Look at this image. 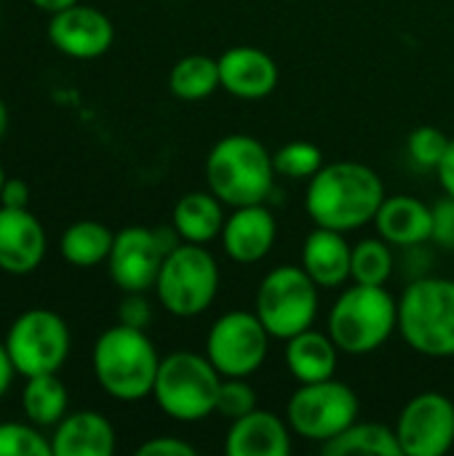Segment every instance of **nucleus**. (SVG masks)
Returning a JSON list of instances; mask_svg holds the SVG:
<instances>
[{"instance_id":"obj_1","label":"nucleus","mask_w":454,"mask_h":456,"mask_svg":"<svg viewBox=\"0 0 454 456\" xmlns=\"http://www.w3.org/2000/svg\"><path fill=\"white\" fill-rule=\"evenodd\" d=\"M383 200V179L375 168L356 160L324 163L321 171L308 179L305 190V211L313 224L340 232H353L375 222Z\"/></svg>"},{"instance_id":"obj_2","label":"nucleus","mask_w":454,"mask_h":456,"mask_svg":"<svg viewBox=\"0 0 454 456\" xmlns=\"http://www.w3.org/2000/svg\"><path fill=\"white\" fill-rule=\"evenodd\" d=\"M161 355L144 329L115 323L104 329L91 350V369L99 387L120 403H139L153 395Z\"/></svg>"},{"instance_id":"obj_3","label":"nucleus","mask_w":454,"mask_h":456,"mask_svg":"<svg viewBox=\"0 0 454 456\" xmlns=\"http://www.w3.org/2000/svg\"><path fill=\"white\" fill-rule=\"evenodd\" d=\"M276 176L273 152L249 134H230L206 155V184L230 208L265 203Z\"/></svg>"},{"instance_id":"obj_4","label":"nucleus","mask_w":454,"mask_h":456,"mask_svg":"<svg viewBox=\"0 0 454 456\" xmlns=\"http://www.w3.org/2000/svg\"><path fill=\"white\" fill-rule=\"evenodd\" d=\"M329 337L345 355H369L399 331V299L385 286L356 283L329 310Z\"/></svg>"},{"instance_id":"obj_5","label":"nucleus","mask_w":454,"mask_h":456,"mask_svg":"<svg viewBox=\"0 0 454 456\" xmlns=\"http://www.w3.org/2000/svg\"><path fill=\"white\" fill-rule=\"evenodd\" d=\"M399 334L425 358H454V281H412L399 299Z\"/></svg>"},{"instance_id":"obj_6","label":"nucleus","mask_w":454,"mask_h":456,"mask_svg":"<svg viewBox=\"0 0 454 456\" xmlns=\"http://www.w3.org/2000/svg\"><path fill=\"white\" fill-rule=\"evenodd\" d=\"M222 374L206 355L177 350L161 358L153 398L158 409L174 422H201L217 411Z\"/></svg>"},{"instance_id":"obj_7","label":"nucleus","mask_w":454,"mask_h":456,"mask_svg":"<svg viewBox=\"0 0 454 456\" xmlns=\"http://www.w3.org/2000/svg\"><path fill=\"white\" fill-rule=\"evenodd\" d=\"M219 291V267L201 243L182 240L171 248L161 265L155 281V297L161 307L177 318L203 315Z\"/></svg>"},{"instance_id":"obj_8","label":"nucleus","mask_w":454,"mask_h":456,"mask_svg":"<svg viewBox=\"0 0 454 456\" xmlns=\"http://www.w3.org/2000/svg\"><path fill=\"white\" fill-rule=\"evenodd\" d=\"M254 313L273 339H292L310 329L318 315V286L302 265H281L270 270L254 299Z\"/></svg>"},{"instance_id":"obj_9","label":"nucleus","mask_w":454,"mask_h":456,"mask_svg":"<svg viewBox=\"0 0 454 456\" xmlns=\"http://www.w3.org/2000/svg\"><path fill=\"white\" fill-rule=\"evenodd\" d=\"M5 350L19 377L56 374L70 355V326L45 307L24 310L5 331Z\"/></svg>"},{"instance_id":"obj_10","label":"nucleus","mask_w":454,"mask_h":456,"mask_svg":"<svg viewBox=\"0 0 454 456\" xmlns=\"http://www.w3.org/2000/svg\"><path fill=\"white\" fill-rule=\"evenodd\" d=\"M286 422L294 436L313 444H326L359 422V398L334 377L300 385L286 403Z\"/></svg>"},{"instance_id":"obj_11","label":"nucleus","mask_w":454,"mask_h":456,"mask_svg":"<svg viewBox=\"0 0 454 456\" xmlns=\"http://www.w3.org/2000/svg\"><path fill=\"white\" fill-rule=\"evenodd\" d=\"M270 331L257 313L233 310L214 321L206 334V358L222 377H252L270 353Z\"/></svg>"},{"instance_id":"obj_12","label":"nucleus","mask_w":454,"mask_h":456,"mask_svg":"<svg viewBox=\"0 0 454 456\" xmlns=\"http://www.w3.org/2000/svg\"><path fill=\"white\" fill-rule=\"evenodd\" d=\"M401 454L444 456L454 446V403L444 393L415 395L396 419Z\"/></svg>"},{"instance_id":"obj_13","label":"nucleus","mask_w":454,"mask_h":456,"mask_svg":"<svg viewBox=\"0 0 454 456\" xmlns=\"http://www.w3.org/2000/svg\"><path fill=\"white\" fill-rule=\"evenodd\" d=\"M166 254L169 251L158 230L123 227L115 232L112 251L107 256V273L123 294H147L155 289Z\"/></svg>"},{"instance_id":"obj_14","label":"nucleus","mask_w":454,"mask_h":456,"mask_svg":"<svg viewBox=\"0 0 454 456\" xmlns=\"http://www.w3.org/2000/svg\"><path fill=\"white\" fill-rule=\"evenodd\" d=\"M45 35L59 53L78 61H91L110 51L115 40V27L104 11L75 3L59 13H51Z\"/></svg>"},{"instance_id":"obj_15","label":"nucleus","mask_w":454,"mask_h":456,"mask_svg":"<svg viewBox=\"0 0 454 456\" xmlns=\"http://www.w3.org/2000/svg\"><path fill=\"white\" fill-rule=\"evenodd\" d=\"M45 230L29 208L0 206V270L29 275L45 259Z\"/></svg>"},{"instance_id":"obj_16","label":"nucleus","mask_w":454,"mask_h":456,"mask_svg":"<svg viewBox=\"0 0 454 456\" xmlns=\"http://www.w3.org/2000/svg\"><path fill=\"white\" fill-rule=\"evenodd\" d=\"M278 224L273 211L265 203L238 206L225 219L222 227V248L238 265H257L262 262L276 243Z\"/></svg>"},{"instance_id":"obj_17","label":"nucleus","mask_w":454,"mask_h":456,"mask_svg":"<svg viewBox=\"0 0 454 456\" xmlns=\"http://www.w3.org/2000/svg\"><path fill=\"white\" fill-rule=\"evenodd\" d=\"M222 88L244 102L265 99L278 86V67L273 56L257 45H233L219 59Z\"/></svg>"},{"instance_id":"obj_18","label":"nucleus","mask_w":454,"mask_h":456,"mask_svg":"<svg viewBox=\"0 0 454 456\" xmlns=\"http://www.w3.org/2000/svg\"><path fill=\"white\" fill-rule=\"evenodd\" d=\"M227 456H289L292 428L268 409H254L230 422L225 436Z\"/></svg>"},{"instance_id":"obj_19","label":"nucleus","mask_w":454,"mask_h":456,"mask_svg":"<svg viewBox=\"0 0 454 456\" xmlns=\"http://www.w3.org/2000/svg\"><path fill=\"white\" fill-rule=\"evenodd\" d=\"M377 235L391 246L412 248L433 235V208L415 195H385L375 216Z\"/></svg>"},{"instance_id":"obj_20","label":"nucleus","mask_w":454,"mask_h":456,"mask_svg":"<svg viewBox=\"0 0 454 456\" xmlns=\"http://www.w3.org/2000/svg\"><path fill=\"white\" fill-rule=\"evenodd\" d=\"M54 456H112L115 428L99 411H67L51 436Z\"/></svg>"},{"instance_id":"obj_21","label":"nucleus","mask_w":454,"mask_h":456,"mask_svg":"<svg viewBox=\"0 0 454 456\" xmlns=\"http://www.w3.org/2000/svg\"><path fill=\"white\" fill-rule=\"evenodd\" d=\"M353 246L345 240V232L316 227L302 243V270L316 281L318 289H340L351 281Z\"/></svg>"},{"instance_id":"obj_22","label":"nucleus","mask_w":454,"mask_h":456,"mask_svg":"<svg viewBox=\"0 0 454 456\" xmlns=\"http://www.w3.org/2000/svg\"><path fill=\"white\" fill-rule=\"evenodd\" d=\"M284 358H286L289 374L300 385H310V382H324V379L334 377L340 347L334 345L329 331L324 334L310 326V329L294 334L292 339H286Z\"/></svg>"},{"instance_id":"obj_23","label":"nucleus","mask_w":454,"mask_h":456,"mask_svg":"<svg viewBox=\"0 0 454 456\" xmlns=\"http://www.w3.org/2000/svg\"><path fill=\"white\" fill-rule=\"evenodd\" d=\"M222 200L206 190V192H187L177 200L174 214H171V227L177 235L187 243H211L217 235H222L225 227V211Z\"/></svg>"},{"instance_id":"obj_24","label":"nucleus","mask_w":454,"mask_h":456,"mask_svg":"<svg viewBox=\"0 0 454 456\" xmlns=\"http://www.w3.org/2000/svg\"><path fill=\"white\" fill-rule=\"evenodd\" d=\"M112 240H115V232L110 227H104L102 222H94V219H80L62 232L59 254L67 265H72L78 270H91V267L107 262V256L112 251Z\"/></svg>"},{"instance_id":"obj_25","label":"nucleus","mask_w":454,"mask_h":456,"mask_svg":"<svg viewBox=\"0 0 454 456\" xmlns=\"http://www.w3.org/2000/svg\"><path fill=\"white\" fill-rule=\"evenodd\" d=\"M321 454L326 456H404L396 428H385L380 422H353L348 430L321 444Z\"/></svg>"},{"instance_id":"obj_26","label":"nucleus","mask_w":454,"mask_h":456,"mask_svg":"<svg viewBox=\"0 0 454 456\" xmlns=\"http://www.w3.org/2000/svg\"><path fill=\"white\" fill-rule=\"evenodd\" d=\"M67 406H70V395L56 374H37L24 379L21 411L27 422L37 428H54L67 414Z\"/></svg>"},{"instance_id":"obj_27","label":"nucleus","mask_w":454,"mask_h":456,"mask_svg":"<svg viewBox=\"0 0 454 456\" xmlns=\"http://www.w3.org/2000/svg\"><path fill=\"white\" fill-rule=\"evenodd\" d=\"M217 88H222L219 61L206 53L182 56L169 72V91L182 102L209 99Z\"/></svg>"},{"instance_id":"obj_28","label":"nucleus","mask_w":454,"mask_h":456,"mask_svg":"<svg viewBox=\"0 0 454 456\" xmlns=\"http://www.w3.org/2000/svg\"><path fill=\"white\" fill-rule=\"evenodd\" d=\"M393 275V251L383 238H367L353 246L351 281L364 286H385Z\"/></svg>"},{"instance_id":"obj_29","label":"nucleus","mask_w":454,"mask_h":456,"mask_svg":"<svg viewBox=\"0 0 454 456\" xmlns=\"http://www.w3.org/2000/svg\"><path fill=\"white\" fill-rule=\"evenodd\" d=\"M273 166L278 176L310 179L324 166V152L313 142H286L273 152Z\"/></svg>"},{"instance_id":"obj_30","label":"nucleus","mask_w":454,"mask_h":456,"mask_svg":"<svg viewBox=\"0 0 454 456\" xmlns=\"http://www.w3.org/2000/svg\"><path fill=\"white\" fill-rule=\"evenodd\" d=\"M0 456H54L51 438L32 422H0Z\"/></svg>"},{"instance_id":"obj_31","label":"nucleus","mask_w":454,"mask_h":456,"mask_svg":"<svg viewBox=\"0 0 454 456\" xmlns=\"http://www.w3.org/2000/svg\"><path fill=\"white\" fill-rule=\"evenodd\" d=\"M450 136L436 128V126H420L409 134L407 139V150L412 155V160L423 168H439V163L444 160L447 150H450Z\"/></svg>"},{"instance_id":"obj_32","label":"nucleus","mask_w":454,"mask_h":456,"mask_svg":"<svg viewBox=\"0 0 454 456\" xmlns=\"http://www.w3.org/2000/svg\"><path fill=\"white\" fill-rule=\"evenodd\" d=\"M257 409V393L246 382V377H222L219 398H217V411L227 417L230 422L254 411Z\"/></svg>"},{"instance_id":"obj_33","label":"nucleus","mask_w":454,"mask_h":456,"mask_svg":"<svg viewBox=\"0 0 454 456\" xmlns=\"http://www.w3.org/2000/svg\"><path fill=\"white\" fill-rule=\"evenodd\" d=\"M431 208H433V235H431V240L439 243L442 248L454 251V198L444 195Z\"/></svg>"},{"instance_id":"obj_34","label":"nucleus","mask_w":454,"mask_h":456,"mask_svg":"<svg viewBox=\"0 0 454 456\" xmlns=\"http://www.w3.org/2000/svg\"><path fill=\"white\" fill-rule=\"evenodd\" d=\"M153 321V307L144 299V294H126L123 302L118 305V323L134 326V329H147Z\"/></svg>"},{"instance_id":"obj_35","label":"nucleus","mask_w":454,"mask_h":456,"mask_svg":"<svg viewBox=\"0 0 454 456\" xmlns=\"http://www.w3.org/2000/svg\"><path fill=\"white\" fill-rule=\"evenodd\" d=\"M195 446H190L187 441L182 438H171V436H158V438H150L144 441L136 456H195Z\"/></svg>"},{"instance_id":"obj_36","label":"nucleus","mask_w":454,"mask_h":456,"mask_svg":"<svg viewBox=\"0 0 454 456\" xmlns=\"http://www.w3.org/2000/svg\"><path fill=\"white\" fill-rule=\"evenodd\" d=\"M29 198H32V190L24 179L19 176H8L3 190H0V206H8V208H29Z\"/></svg>"},{"instance_id":"obj_37","label":"nucleus","mask_w":454,"mask_h":456,"mask_svg":"<svg viewBox=\"0 0 454 456\" xmlns=\"http://www.w3.org/2000/svg\"><path fill=\"white\" fill-rule=\"evenodd\" d=\"M436 174H439V182H442L444 192H447V195H452V198H454V139L450 142V150H447L444 160L439 163Z\"/></svg>"},{"instance_id":"obj_38","label":"nucleus","mask_w":454,"mask_h":456,"mask_svg":"<svg viewBox=\"0 0 454 456\" xmlns=\"http://www.w3.org/2000/svg\"><path fill=\"white\" fill-rule=\"evenodd\" d=\"M13 374H16V369H13V363H11V358H8L5 342H0V398L8 393V387H11V382H13Z\"/></svg>"},{"instance_id":"obj_39","label":"nucleus","mask_w":454,"mask_h":456,"mask_svg":"<svg viewBox=\"0 0 454 456\" xmlns=\"http://www.w3.org/2000/svg\"><path fill=\"white\" fill-rule=\"evenodd\" d=\"M35 8H40L43 13H59V11H64V8H70V5H75V3H80V0H29Z\"/></svg>"},{"instance_id":"obj_40","label":"nucleus","mask_w":454,"mask_h":456,"mask_svg":"<svg viewBox=\"0 0 454 456\" xmlns=\"http://www.w3.org/2000/svg\"><path fill=\"white\" fill-rule=\"evenodd\" d=\"M5 131H8V107H5V102L0 99V142H3V136H5Z\"/></svg>"},{"instance_id":"obj_41","label":"nucleus","mask_w":454,"mask_h":456,"mask_svg":"<svg viewBox=\"0 0 454 456\" xmlns=\"http://www.w3.org/2000/svg\"><path fill=\"white\" fill-rule=\"evenodd\" d=\"M5 179H8V176H5V171H3V166H0V190H3V184H5Z\"/></svg>"}]
</instances>
